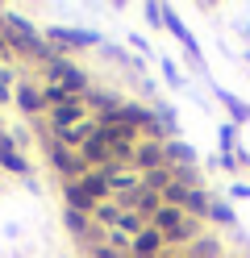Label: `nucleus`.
<instances>
[{
	"mask_svg": "<svg viewBox=\"0 0 250 258\" xmlns=\"http://www.w3.org/2000/svg\"><path fill=\"white\" fill-rule=\"evenodd\" d=\"M229 258H233V254H229Z\"/></svg>",
	"mask_w": 250,
	"mask_h": 258,
	"instance_id": "nucleus-35",
	"label": "nucleus"
},
{
	"mask_svg": "<svg viewBox=\"0 0 250 258\" xmlns=\"http://www.w3.org/2000/svg\"><path fill=\"white\" fill-rule=\"evenodd\" d=\"M121 213H125V208L117 204V200H105V204L92 208V225H96V229H113V225L121 221Z\"/></svg>",
	"mask_w": 250,
	"mask_h": 258,
	"instance_id": "nucleus-20",
	"label": "nucleus"
},
{
	"mask_svg": "<svg viewBox=\"0 0 250 258\" xmlns=\"http://www.w3.org/2000/svg\"><path fill=\"white\" fill-rule=\"evenodd\" d=\"M13 108L21 112V117L33 125V121H46V104H42V84H38V75H21V84L13 88Z\"/></svg>",
	"mask_w": 250,
	"mask_h": 258,
	"instance_id": "nucleus-4",
	"label": "nucleus"
},
{
	"mask_svg": "<svg viewBox=\"0 0 250 258\" xmlns=\"http://www.w3.org/2000/svg\"><path fill=\"white\" fill-rule=\"evenodd\" d=\"M83 187H88V196H92L96 204L113 200V183H109V171H105V167H100V171H88V175H83Z\"/></svg>",
	"mask_w": 250,
	"mask_h": 258,
	"instance_id": "nucleus-17",
	"label": "nucleus"
},
{
	"mask_svg": "<svg viewBox=\"0 0 250 258\" xmlns=\"http://www.w3.org/2000/svg\"><path fill=\"white\" fill-rule=\"evenodd\" d=\"M213 100L225 108V117H229V125H238V129H246L250 125V104L242 100V96H233L229 88H213Z\"/></svg>",
	"mask_w": 250,
	"mask_h": 258,
	"instance_id": "nucleus-10",
	"label": "nucleus"
},
{
	"mask_svg": "<svg viewBox=\"0 0 250 258\" xmlns=\"http://www.w3.org/2000/svg\"><path fill=\"white\" fill-rule=\"evenodd\" d=\"M142 21H146V29H163V5L159 0H146L142 5Z\"/></svg>",
	"mask_w": 250,
	"mask_h": 258,
	"instance_id": "nucleus-26",
	"label": "nucleus"
},
{
	"mask_svg": "<svg viewBox=\"0 0 250 258\" xmlns=\"http://www.w3.org/2000/svg\"><path fill=\"white\" fill-rule=\"evenodd\" d=\"M163 29H167V34H171V38L183 46V50H188V58H200V42H196V34L179 21V13H175L171 5H163Z\"/></svg>",
	"mask_w": 250,
	"mask_h": 258,
	"instance_id": "nucleus-7",
	"label": "nucleus"
},
{
	"mask_svg": "<svg viewBox=\"0 0 250 258\" xmlns=\"http://www.w3.org/2000/svg\"><path fill=\"white\" fill-rule=\"evenodd\" d=\"M167 183H171V167H159V171L142 175V187H150V191H163Z\"/></svg>",
	"mask_w": 250,
	"mask_h": 258,
	"instance_id": "nucleus-25",
	"label": "nucleus"
},
{
	"mask_svg": "<svg viewBox=\"0 0 250 258\" xmlns=\"http://www.w3.org/2000/svg\"><path fill=\"white\" fill-rule=\"evenodd\" d=\"M209 204H213V191L209 187H192L188 200H183V213L192 221H200V225H209Z\"/></svg>",
	"mask_w": 250,
	"mask_h": 258,
	"instance_id": "nucleus-15",
	"label": "nucleus"
},
{
	"mask_svg": "<svg viewBox=\"0 0 250 258\" xmlns=\"http://www.w3.org/2000/svg\"><path fill=\"white\" fill-rule=\"evenodd\" d=\"M0 171L5 175H17V179H29L33 175V163L25 150H13V154H0Z\"/></svg>",
	"mask_w": 250,
	"mask_h": 258,
	"instance_id": "nucleus-19",
	"label": "nucleus"
},
{
	"mask_svg": "<svg viewBox=\"0 0 250 258\" xmlns=\"http://www.w3.org/2000/svg\"><path fill=\"white\" fill-rule=\"evenodd\" d=\"M63 208H75V213H88V217H92L96 200L88 196V187H83V179H71V183H63Z\"/></svg>",
	"mask_w": 250,
	"mask_h": 258,
	"instance_id": "nucleus-14",
	"label": "nucleus"
},
{
	"mask_svg": "<svg viewBox=\"0 0 250 258\" xmlns=\"http://www.w3.org/2000/svg\"><path fill=\"white\" fill-rule=\"evenodd\" d=\"M246 258H250V254H246Z\"/></svg>",
	"mask_w": 250,
	"mask_h": 258,
	"instance_id": "nucleus-38",
	"label": "nucleus"
},
{
	"mask_svg": "<svg viewBox=\"0 0 250 258\" xmlns=\"http://www.w3.org/2000/svg\"><path fill=\"white\" fill-rule=\"evenodd\" d=\"M221 171L238 175V171H242V158H238V154H221Z\"/></svg>",
	"mask_w": 250,
	"mask_h": 258,
	"instance_id": "nucleus-30",
	"label": "nucleus"
},
{
	"mask_svg": "<svg viewBox=\"0 0 250 258\" xmlns=\"http://www.w3.org/2000/svg\"><path fill=\"white\" fill-rule=\"evenodd\" d=\"M33 134H38V146H42V154H46L50 171L59 175V183H71V179H83V175H88V163H83L75 150H67L63 142L50 138V129H46L42 121H33Z\"/></svg>",
	"mask_w": 250,
	"mask_h": 258,
	"instance_id": "nucleus-1",
	"label": "nucleus"
},
{
	"mask_svg": "<svg viewBox=\"0 0 250 258\" xmlns=\"http://www.w3.org/2000/svg\"><path fill=\"white\" fill-rule=\"evenodd\" d=\"M83 104H88L92 117H113V112H121L125 104V96L117 92V88H105V84H92L88 92H83Z\"/></svg>",
	"mask_w": 250,
	"mask_h": 258,
	"instance_id": "nucleus-6",
	"label": "nucleus"
},
{
	"mask_svg": "<svg viewBox=\"0 0 250 258\" xmlns=\"http://www.w3.org/2000/svg\"><path fill=\"white\" fill-rule=\"evenodd\" d=\"M242 58H246V67H250V50H242Z\"/></svg>",
	"mask_w": 250,
	"mask_h": 258,
	"instance_id": "nucleus-34",
	"label": "nucleus"
},
{
	"mask_svg": "<svg viewBox=\"0 0 250 258\" xmlns=\"http://www.w3.org/2000/svg\"><path fill=\"white\" fill-rule=\"evenodd\" d=\"M209 229H238V213H233V204L225 200V196H213V204H209Z\"/></svg>",
	"mask_w": 250,
	"mask_h": 258,
	"instance_id": "nucleus-13",
	"label": "nucleus"
},
{
	"mask_svg": "<svg viewBox=\"0 0 250 258\" xmlns=\"http://www.w3.org/2000/svg\"><path fill=\"white\" fill-rule=\"evenodd\" d=\"M42 38L63 54H79V50H92V46H105V38L96 29H83V25H42Z\"/></svg>",
	"mask_w": 250,
	"mask_h": 258,
	"instance_id": "nucleus-3",
	"label": "nucleus"
},
{
	"mask_svg": "<svg viewBox=\"0 0 250 258\" xmlns=\"http://www.w3.org/2000/svg\"><path fill=\"white\" fill-rule=\"evenodd\" d=\"M67 100H83V96H71L63 84H42V104H46V112L59 108V104H67Z\"/></svg>",
	"mask_w": 250,
	"mask_h": 258,
	"instance_id": "nucleus-21",
	"label": "nucleus"
},
{
	"mask_svg": "<svg viewBox=\"0 0 250 258\" xmlns=\"http://www.w3.org/2000/svg\"><path fill=\"white\" fill-rule=\"evenodd\" d=\"M100 54H105L109 62H117V67H133V54L125 50L121 42H105V46H100Z\"/></svg>",
	"mask_w": 250,
	"mask_h": 258,
	"instance_id": "nucleus-23",
	"label": "nucleus"
},
{
	"mask_svg": "<svg viewBox=\"0 0 250 258\" xmlns=\"http://www.w3.org/2000/svg\"><path fill=\"white\" fill-rule=\"evenodd\" d=\"M138 175H150V171H159L167 167V154H163V142H146L138 138V150H133V163H129Z\"/></svg>",
	"mask_w": 250,
	"mask_h": 258,
	"instance_id": "nucleus-8",
	"label": "nucleus"
},
{
	"mask_svg": "<svg viewBox=\"0 0 250 258\" xmlns=\"http://www.w3.org/2000/svg\"><path fill=\"white\" fill-rule=\"evenodd\" d=\"M242 34H246V38H250V21H246V25H242Z\"/></svg>",
	"mask_w": 250,
	"mask_h": 258,
	"instance_id": "nucleus-33",
	"label": "nucleus"
},
{
	"mask_svg": "<svg viewBox=\"0 0 250 258\" xmlns=\"http://www.w3.org/2000/svg\"><path fill=\"white\" fill-rule=\"evenodd\" d=\"M225 191H229V204H233V200H250V183H246V179H233Z\"/></svg>",
	"mask_w": 250,
	"mask_h": 258,
	"instance_id": "nucleus-28",
	"label": "nucleus"
},
{
	"mask_svg": "<svg viewBox=\"0 0 250 258\" xmlns=\"http://www.w3.org/2000/svg\"><path fill=\"white\" fill-rule=\"evenodd\" d=\"M13 150H21V146L13 142V134H9V129H0V154H13Z\"/></svg>",
	"mask_w": 250,
	"mask_h": 258,
	"instance_id": "nucleus-31",
	"label": "nucleus"
},
{
	"mask_svg": "<svg viewBox=\"0 0 250 258\" xmlns=\"http://www.w3.org/2000/svg\"><path fill=\"white\" fill-rule=\"evenodd\" d=\"M179 254H183V258H229V250H225V237L217 233V229H205V233H200L188 250H179Z\"/></svg>",
	"mask_w": 250,
	"mask_h": 258,
	"instance_id": "nucleus-9",
	"label": "nucleus"
},
{
	"mask_svg": "<svg viewBox=\"0 0 250 258\" xmlns=\"http://www.w3.org/2000/svg\"><path fill=\"white\" fill-rule=\"evenodd\" d=\"M88 117H92V112H88V104H83V100H67V104H59V108H50L42 125L50 129V134H63V129H75V125H83Z\"/></svg>",
	"mask_w": 250,
	"mask_h": 258,
	"instance_id": "nucleus-5",
	"label": "nucleus"
},
{
	"mask_svg": "<svg viewBox=\"0 0 250 258\" xmlns=\"http://www.w3.org/2000/svg\"><path fill=\"white\" fill-rule=\"evenodd\" d=\"M159 75H163V84L167 88H171V92H188V75H183V67H179V62L175 58H159Z\"/></svg>",
	"mask_w": 250,
	"mask_h": 258,
	"instance_id": "nucleus-18",
	"label": "nucleus"
},
{
	"mask_svg": "<svg viewBox=\"0 0 250 258\" xmlns=\"http://www.w3.org/2000/svg\"><path fill=\"white\" fill-rule=\"evenodd\" d=\"M163 250H167V241H163L159 229H150V225L129 241V258H163Z\"/></svg>",
	"mask_w": 250,
	"mask_h": 258,
	"instance_id": "nucleus-11",
	"label": "nucleus"
},
{
	"mask_svg": "<svg viewBox=\"0 0 250 258\" xmlns=\"http://www.w3.org/2000/svg\"><path fill=\"white\" fill-rule=\"evenodd\" d=\"M200 171H205V175L221 171V154H205V158H200Z\"/></svg>",
	"mask_w": 250,
	"mask_h": 258,
	"instance_id": "nucleus-29",
	"label": "nucleus"
},
{
	"mask_svg": "<svg viewBox=\"0 0 250 258\" xmlns=\"http://www.w3.org/2000/svg\"><path fill=\"white\" fill-rule=\"evenodd\" d=\"M125 46H129V50H142V58H146V54H155V50H150V42H146V34H142V29H133V34L125 38Z\"/></svg>",
	"mask_w": 250,
	"mask_h": 258,
	"instance_id": "nucleus-27",
	"label": "nucleus"
},
{
	"mask_svg": "<svg viewBox=\"0 0 250 258\" xmlns=\"http://www.w3.org/2000/svg\"><path fill=\"white\" fill-rule=\"evenodd\" d=\"M163 154H167V167H196V163H200L196 146H192V142H183V138L163 142Z\"/></svg>",
	"mask_w": 250,
	"mask_h": 258,
	"instance_id": "nucleus-12",
	"label": "nucleus"
},
{
	"mask_svg": "<svg viewBox=\"0 0 250 258\" xmlns=\"http://www.w3.org/2000/svg\"><path fill=\"white\" fill-rule=\"evenodd\" d=\"M79 258H83V254H79Z\"/></svg>",
	"mask_w": 250,
	"mask_h": 258,
	"instance_id": "nucleus-36",
	"label": "nucleus"
},
{
	"mask_svg": "<svg viewBox=\"0 0 250 258\" xmlns=\"http://www.w3.org/2000/svg\"><path fill=\"white\" fill-rule=\"evenodd\" d=\"M188 191H192V187H183V183H175V179H171V183H167V187L159 191V200H163V204H171V208H183Z\"/></svg>",
	"mask_w": 250,
	"mask_h": 258,
	"instance_id": "nucleus-24",
	"label": "nucleus"
},
{
	"mask_svg": "<svg viewBox=\"0 0 250 258\" xmlns=\"http://www.w3.org/2000/svg\"><path fill=\"white\" fill-rule=\"evenodd\" d=\"M179 258H183V254H179Z\"/></svg>",
	"mask_w": 250,
	"mask_h": 258,
	"instance_id": "nucleus-37",
	"label": "nucleus"
},
{
	"mask_svg": "<svg viewBox=\"0 0 250 258\" xmlns=\"http://www.w3.org/2000/svg\"><path fill=\"white\" fill-rule=\"evenodd\" d=\"M33 75H38V84H63L71 96H83V92L96 84V79H92V71L83 67L79 58H71V54H59V58L42 62V67L33 71Z\"/></svg>",
	"mask_w": 250,
	"mask_h": 258,
	"instance_id": "nucleus-2",
	"label": "nucleus"
},
{
	"mask_svg": "<svg viewBox=\"0 0 250 258\" xmlns=\"http://www.w3.org/2000/svg\"><path fill=\"white\" fill-rule=\"evenodd\" d=\"M238 158H242V167L250 171V150H242V146H238Z\"/></svg>",
	"mask_w": 250,
	"mask_h": 258,
	"instance_id": "nucleus-32",
	"label": "nucleus"
},
{
	"mask_svg": "<svg viewBox=\"0 0 250 258\" xmlns=\"http://www.w3.org/2000/svg\"><path fill=\"white\" fill-rule=\"evenodd\" d=\"M150 108H155V117H159L163 138H167V142H171V138H179V108H175V104H167V100H155Z\"/></svg>",
	"mask_w": 250,
	"mask_h": 258,
	"instance_id": "nucleus-16",
	"label": "nucleus"
},
{
	"mask_svg": "<svg viewBox=\"0 0 250 258\" xmlns=\"http://www.w3.org/2000/svg\"><path fill=\"white\" fill-rule=\"evenodd\" d=\"M238 134H242L238 125L221 121V129H217V146H221V154H238Z\"/></svg>",
	"mask_w": 250,
	"mask_h": 258,
	"instance_id": "nucleus-22",
	"label": "nucleus"
}]
</instances>
